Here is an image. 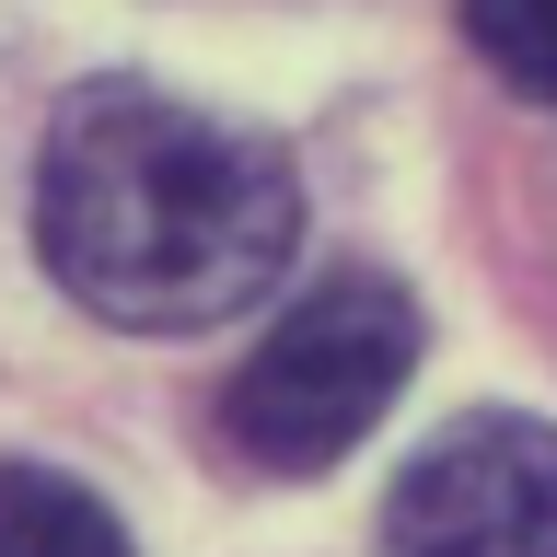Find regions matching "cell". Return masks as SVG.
Listing matches in <instances>:
<instances>
[{"mask_svg":"<svg viewBox=\"0 0 557 557\" xmlns=\"http://www.w3.org/2000/svg\"><path fill=\"white\" fill-rule=\"evenodd\" d=\"M35 244L82 313L139 337H198L244 313L302 244V186L256 128L151 82H82L47 128Z\"/></svg>","mask_w":557,"mask_h":557,"instance_id":"cell-1","label":"cell"},{"mask_svg":"<svg viewBox=\"0 0 557 557\" xmlns=\"http://www.w3.org/2000/svg\"><path fill=\"white\" fill-rule=\"evenodd\" d=\"M407 372H418V302L372 268H337L256 337V360L221 395V430L268 476H313L407 395Z\"/></svg>","mask_w":557,"mask_h":557,"instance_id":"cell-2","label":"cell"},{"mask_svg":"<svg viewBox=\"0 0 557 557\" xmlns=\"http://www.w3.org/2000/svg\"><path fill=\"white\" fill-rule=\"evenodd\" d=\"M395 557H557V430L546 418H453L383 499Z\"/></svg>","mask_w":557,"mask_h":557,"instance_id":"cell-3","label":"cell"},{"mask_svg":"<svg viewBox=\"0 0 557 557\" xmlns=\"http://www.w3.org/2000/svg\"><path fill=\"white\" fill-rule=\"evenodd\" d=\"M0 557H139L128 522L59 465H0Z\"/></svg>","mask_w":557,"mask_h":557,"instance_id":"cell-4","label":"cell"},{"mask_svg":"<svg viewBox=\"0 0 557 557\" xmlns=\"http://www.w3.org/2000/svg\"><path fill=\"white\" fill-rule=\"evenodd\" d=\"M465 35L522 104H557V0H465Z\"/></svg>","mask_w":557,"mask_h":557,"instance_id":"cell-5","label":"cell"}]
</instances>
